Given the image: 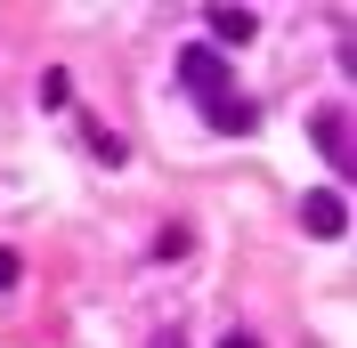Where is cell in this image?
Segmentation results:
<instances>
[{"mask_svg":"<svg viewBox=\"0 0 357 348\" xmlns=\"http://www.w3.org/2000/svg\"><path fill=\"white\" fill-rule=\"evenodd\" d=\"M155 348H187V340H178V332H162V340H155Z\"/></svg>","mask_w":357,"mask_h":348,"instance_id":"7","label":"cell"},{"mask_svg":"<svg viewBox=\"0 0 357 348\" xmlns=\"http://www.w3.org/2000/svg\"><path fill=\"white\" fill-rule=\"evenodd\" d=\"M178 89L203 106V122L211 130H227V138H244L260 113H252V97H236V73H227V57L211 41H195V49H178Z\"/></svg>","mask_w":357,"mask_h":348,"instance_id":"1","label":"cell"},{"mask_svg":"<svg viewBox=\"0 0 357 348\" xmlns=\"http://www.w3.org/2000/svg\"><path fill=\"white\" fill-rule=\"evenodd\" d=\"M309 138H317V154L349 178V162H357V154H349V106H317L309 113Z\"/></svg>","mask_w":357,"mask_h":348,"instance_id":"2","label":"cell"},{"mask_svg":"<svg viewBox=\"0 0 357 348\" xmlns=\"http://www.w3.org/2000/svg\"><path fill=\"white\" fill-rule=\"evenodd\" d=\"M301 219H309V235H325V243H333V235H341V227H349V203H341V195H333V187H317V195H309V203H301Z\"/></svg>","mask_w":357,"mask_h":348,"instance_id":"3","label":"cell"},{"mask_svg":"<svg viewBox=\"0 0 357 348\" xmlns=\"http://www.w3.org/2000/svg\"><path fill=\"white\" fill-rule=\"evenodd\" d=\"M8 283H17V251H8V243H0V292H8Z\"/></svg>","mask_w":357,"mask_h":348,"instance_id":"5","label":"cell"},{"mask_svg":"<svg viewBox=\"0 0 357 348\" xmlns=\"http://www.w3.org/2000/svg\"><path fill=\"white\" fill-rule=\"evenodd\" d=\"M211 33H220V41H252V33H260V17H252V8H236V0H220V8H211Z\"/></svg>","mask_w":357,"mask_h":348,"instance_id":"4","label":"cell"},{"mask_svg":"<svg viewBox=\"0 0 357 348\" xmlns=\"http://www.w3.org/2000/svg\"><path fill=\"white\" fill-rule=\"evenodd\" d=\"M220 348H260V340H252V332H227V340H220Z\"/></svg>","mask_w":357,"mask_h":348,"instance_id":"6","label":"cell"}]
</instances>
